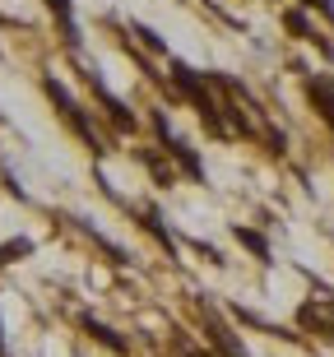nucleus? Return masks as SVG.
<instances>
[{
	"mask_svg": "<svg viewBox=\"0 0 334 357\" xmlns=\"http://www.w3.org/2000/svg\"><path fill=\"white\" fill-rule=\"evenodd\" d=\"M204 334H209V348H214V357H251V353H246V344L237 339V330H232V325H223L218 316H209Z\"/></svg>",
	"mask_w": 334,
	"mask_h": 357,
	"instance_id": "39448f33",
	"label": "nucleus"
},
{
	"mask_svg": "<svg viewBox=\"0 0 334 357\" xmlns=\"http://www.w3.org/2000/svg\"><path fill=\"white\" fill-rule=\"evenodd\" d=\"M139 227H144V232H149L153 241H158V246H162L167 255H176V241H172V232L162 227V213H158V209H139Z\"/></svg>",
	"mask_w": 334,
	"mask_h": 357,
	"instance_id": "0eeeda50",
	"label": "nucleus"
},
{
	"mask_svg": "<svg viewBox=\"0 0 334 357\" xmlns=\"http://www.w3.org/2000/svg\"><path fill=\"white\" fill-rule=\"evenodd\" d=\"M302 89H307L311 112H316V116H321L325 126L334 130V75H307V84H302Z\"/></svg>",
	"mask_w": 334,
	"mask_h": 357,
	"instance_id": "7ed1b4c3",
	"label": "nucleus"
},
{
	"mask_svg": "<svg viewBox=\"0 0 334 357\" xmlns=\"http://www.w3.org/2000/svg\"><path fill=\"white\" fill-rule=\"evenodd\" d=\"M135 33L144 38V47H149V52H167V47H162V38L153 33V28H135Z\"/></svg>",
	"mask_w": 334,
	"mask_h": 357,
	"instance_id": "ddd939ff",
	"label": "nucleus"
},
{
	"mask_svg": "<svg viewBox=\"0 0 334 357\" xmlns=\"http://www.w3.org/2000/svg\"><path fill=\"white\" fill-rule=\"evenodd\" d=\"M232 237H237L241 246L260 260V265H269V241H265V232H255V227H246V223H232Z\"/></svg>",
	"mask_w": 334,
	"mask_h": 357,
	"instance_id": "6e6552de",
	"label": "nucleus"
},
{
	"mask_svg": "<svg viewBox=\"0 0 334 357\" xmlns=\"http://www.w3.org/2000/svg\"><path fill=\"white\" fill-rule=\"evenodd\" d=\"M42 93H47V102L56 107V116H61V121L70 126V130H75V135L84 139V149H89L93 158H103L107 149H103V139H98V130H93V121H89V112H84V107L75 102V98H70L66 84L56 79V75H47V79H42Z\"/></svg>",
	"mask_w": 334,
	"mask_h": 357,
	"instance_id": "f257e3e1",
	"label": "nucleus"
},
{
	"mask_svg": "<svg viewBox=\"0 0 334 357\" xmlns=\"http://www.w3.org/2000/svg\"><path fill=\"white\" fill-rule=\"evenodd\" d=\"M24 255H33V241H28V237H10V241H0V269L14 265V260H24Z\"/></svg>",
	"mask_w": 334,
	"mask_h": 357,
	"instance_id": "f8f14e48",
	"label": "nucleus"
},
{
	"mask_svg": "<svg viewBox=\"0 0 334 357\" xmlns=\"http://www.w3.org/2000/svg\"><path fill=\"white\" fill-rule=\"evenodd\" d=\"M153 130H158V139H162V153H167V158L176 162V172H186L190 181H204V162H200V153H195V149H190L186 139H176L162 112H153Z\"/></svg>",
	"mask_w": 334,
	"mask_h": 357,
	"instance_id": "f03ea898",
	"label": "nucleus"
},
{
	"mask_svg": "<svg viewBox=\"0 0 334 357\" xmlns=\"http://www.w3.org/2000/svg\"><path fill=\"white\" fill-rule=\"evenodd\" d=\"M186 357H214V353H204V348H190V353Z\"/></svg>",
	"mask_w": 334,
	"mask_h": 357,
	"instance_id": "2eb2a0df",
	"label": "nucleus"
},
{
	"mask_svg": "<svg viewBox=\"0 0 334 357\" xmlns=\"http://www.w3.org/2000/svg\"><path fill=\"white\" fill-rule=\"evenodd\" d=\"M89 84H93V98H98V107L107 112V121H112V126H116L121 135H135V130H139V116H135L130 107L121 102L116 93H107V89H103V84H98V79H89Z\"/></svg>",
	"mask_w": 334,
	"mask_h": 357,
	"instance_id": "20e7f679",
	"label": "nucleus"
},
{
	"mask_svg": "<svg viewBox=\"0 0 334 357\" xmlns=\"http://www.w3.org/2000/svg\"><path fill=\"white\" fill-rule=\"evenodd\" d=\"M79 330L89 334L93 344H103L107 353H116V357H126V353H130V339H121V334L112 330V325H103L98 316H79Z\"/></svg>",
	"mask_w": 334,
	"mask_h": 357,
	"instance_id": "423d86ee",
	"label": "nucleus"
},
{
	"mask_svg": "<svg viewBox=\"0 0 334 357\" xmlns=\"http://www.w3.org/2000/svg\"><path fill=\"white\" fill-rule=\"evenodd\" d=\"M297 325H302V330H311V334H316V339H330V344H334V320H325L321 316V306H302V311H297Z\"/></svg>",
	"mask_w": 334,
	"mask_h": 357,
	"instance_id": "1a4fd4ad",
	"label": "nucleus"
},
{
	"mask_svg": "<svg viewBox=\"0 0 334 357\" xmlns=\"http://www.w3.org/2000/svg\"><path fill=\"white\" fill-rule=\"evenodd\" d=\"M283 28H288L293 38H307V42H316V47H325V42L316 38V33H311V19H307L302 10H288V14H283Z\"/></svg>",
	"mask_w": 334,
	"mask_h": 357,
	"instance_id": "9b49d317",
	"label": "nucleus"
},
{
	"mask_svg": "<svg viewBox=\"0 0 334 357\" xmlns=\"http://www.w3.org/2000/svg\"><path fill=\"white\" fill-rule=\"evenodd\" d=\"M302 5H307V10H321V14H330V19H334V5H330V0H302Z\"/></svg>",
	"mask_w": 334,
	"mask_h": 357,
	"instance_id": "4468645a",
	"label": "nucleus"
},
{
	"mask_svg": "<svg viewBox=\"0 0 334 357\" xmlns=\"http://www.w3.org/2000/svg\"><path fill=\"white\" fill-rule=\"evenodd\" d=\"M47 10L56 14V24H61V33H66V42H75L79 33H75V0H42Z\"/></svg>",
	"mask_w": 334,
	"mask_h": 357,
	"instance_id": "9d476101",
	"label": "nucleus"
}]
</instances>
